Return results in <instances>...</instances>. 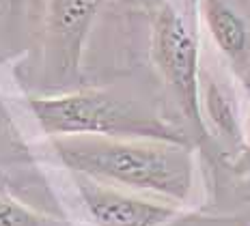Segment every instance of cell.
I'll return each instance as SVG.
<instances>
[{
  "instance_id": "cell-7",
  "label": "cell",
  "mask_w": 250,
  "mask_h": 226,
  "mask_svg": "<svg viewBox=\"0 0 250 226\" xmlns=\"http://www.w3.org/2000/svg\"><path fill=\"white\" fill-rule=\"evenodd\" d=\"M199 82H205L203 84V97H201V110L205 106L203 123H205V119H209L211 125L218 129V134L225 136L231 144L242 143V129H239V123H237V114L233 110V103L227 97V93L211 78H203Z\"/></svg>"
},
{
  "instance_id": "cell-4",
  "label": "cell",
  "mask_w": 250,
  "mask_h": 226,
  "mask_svg": "<svg viewBox=\"0 0 250 226\" xmlns=\"http://www.w3.org/2000/svg\"><path fill=\"white\" fill-rule=\"evenodd\" d=\"M104 0H45L43 52L45 69L54 80L78 78L84 39Z\"/></svg>"
},
{
  "instance_id": "cell-8",
  "label": "cell",
  "mask_w": 250,
  "mask_h": 226,
  "mask_svg": "<svg viewBox=\"0 0 250 226\" xmlns=\"http://www.w3.org/2000/svg\"><path fill=\"white\" fill-rule=\"evenodd\" d=\"M45 218L13 201L0 198V226H45Z\"/></svg>"
},
{
  "instance_id": "cell-3",
  "label": "cell",
  "mask_w": 250,
  "mask_h": 226,
  "mask_svg": "<svg viewBox=\"0 0 250 226\" xmlns=\"http://www.w3.org/2000/svg\"><path fill=\"white\" fill-rule=\"evenodd\" d=\"M151 59L190 125L207 134L201 114L199 41L170 0H149Z\"/></svg>"
},
{
  "instance_id": "cell-1",
  "label": "cell",
  "mask_w": 250,
  "mask_h": 226,
  "mask_svg": "<svg viewBox=\"0 0 250 226\" xmlns=\"http://www.w3.org/2000/svg\"><path fill=\"white\" fill-rule=\"evenodd\" d=\"M61 162L76 175L112 187H127L164 198L188 201L194 185V160L190 146L138 138H54Z\"/></svg>"
},
{
  "instance_id": "cell-5",
  "label": "cell",
  "mask_w": 250,
  "mask_h": 226,
  "mask_svg": "<svg viewBox=\"0 0 250 226\" xmlns=\"http://www.w3.org/2000/svg\"><path fill=\"white\" fill-rule=\"evenodd\" d=\"M76 185L88 215L97 226H162L179 215L177 205L134 196L82 175H76Z\"/></svg>"
},
{
  "instance_id": "cell-6",
  "label": "cell",
  "mask_w": 250,
  "mask_h": 226,
  "mask_svg": "<svg viewBox=\"0 0 250 226\" xmlns=\"http://www.w3.org/2000/svg\"><path fill=\"white\" fill-rule=\"evenodd\" d=\"M201 15L218 50L235 67H246L250 59L248 20L227 0H201Z\"/></svg>"
},
{
  "instance_id": "cell-2",
  "label": "cell",
  "mask_w": 250,
  "mask_h": 226,
  "mask_svg": "<svg viewBox=\"0 0 250 226\" xmlns=\"http://www.w3.org/2000/svg\"><path fill=\"white\" fill-rule=\"evenodd\" d=\"M30 110L41 129L54 138L91 136V138H138L188 146L179 127L132 97L104 88L30 97Z\"/></svg>"
},
{
  "instance_id": "cell-9",
  "label": "cell",
  "mask_w": 250,
  "mask_h": 226,
  "mask_svg": "<svg viewBox=\"0 0 250 226\" xmlns=\"http://www.w3.org/2000/svg\"><path fill=\"white\" fill-rule=\"evenodd\" d=\"M22 4H24V0H0V7L9 15H18L22 11Z\"/></svg>"
}]
</instances>
